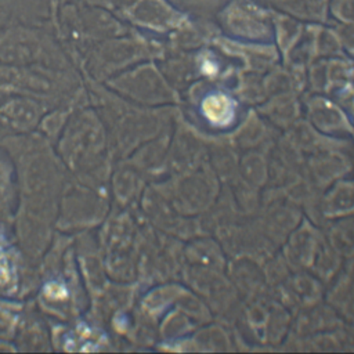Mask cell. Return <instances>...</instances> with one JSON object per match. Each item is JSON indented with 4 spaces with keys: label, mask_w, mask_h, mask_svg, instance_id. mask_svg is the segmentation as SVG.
I'll return each instance as SVG.
<instances>
[{
    "label": "cell",
    "mask_w": 354,
    "mask_h": 354,
    "mask_svg": "<svg viewBox=\"0 0 354 354\" xmlns=\"http://www.w3.org/2000/svg\"><path fill=\"white\" fill-rule=\"evenodd\" d=\"M339 12L347 19H354V0H343Z\"/></svg>",
    "instance_id": "3"
},
{
    "label": "cell",
    "mask_w": 354,
    "mask_h": 354,
    "mask_svg": "<svg viewBox=\"0 0 354 354\" xmlns=\"http://www.w3.org/2000/svg\"><path fill=\"white\" fill-rule=\"evenodd\" d=\"M90 1H93V3H98V4H104V3H106V0H90Z\"/></svg>",
    "instance_id": "4"
},
{
    "label": "cell",
    "mask_w": 354,
    "mask_h": 354,
    "mask_svg": "<svg viewBox=\"0 0 354 354\" xmlns=\"http://www.w3.org/2000/svg\"><path fill=\"white\" fill-rule=\"evenodd\" d=\"M203 109H205L206 116L214 123H223V122L228 120V118L232 112L230 100L224 95L209 97L203 104Z\"/></svg>",
    "instance_id": "2"
},
{
    "label": "cell",
    "mask_w": 354,
    "mask_h": 354,
    "mask_svg": "<svg viewBox=\"0 0 354 354\" xmlns=\"http://www.w3.org/2000/svg\"><path fill=\"white\" fill-rule=\"evenodd\" d=\"M130 11L134 19L148 25H165L173 21V10L160 0H137Z\"/></svg>",
    "instance_id": "1"
}]
</instances>
